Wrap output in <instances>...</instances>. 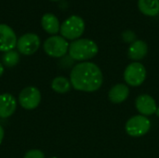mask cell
Instances as JSON below:
<instances>
[{
  "label": "cell",
  "instance_id": "1",
  "mask_svg": "<svg viewBox=\"0 0 159 158\" xmlns=\"http://www.w3.org/2000/svg\"><path fill=\"white\" fill-rule=\"evenodd\" d=\"M70 80L75 89L93 92L101 88L103 77L101 69L95 63L84 61L72 69Z\"/></svg>",
  "mask_w": 159,
  "mask_h": 158
},
{
  "label": "cell",
  "instance_id": "2",
  "mask_svg": "<svg viewBox=\"0 0 159 158\" xmlns=\"http://www.w3.org/2000/svg\"><path fill=\"white\" fill-rule=\"evenodd\" d=\"M69 55L75 61H87L95 57L99 51L97 44L87 38L74 40L69 45Z\"/></svg>",
  "mask_w": 159,
  "mask_h": 158
},
{
  "label": "cell",
  "instance_id": "3",
  "mask_svg": "<svg viewBox=\"0 0 159 158\" xmlns=\"http://www.w3.org/2000/svg\"><path fill=\"white\" fill-rule=\"evenodd\" d=\"M84 31L85 21L77 15H73L66 19L60 28L61 36L69 40H76L83 34Z\"/></svg>",
  "mask_w": 159,
  "mask_h": 158
},
{
  "label": "cell",
  "instance_id": "4",
  "mask_svg": "<svg viewBox=\"0 0 159 158\" xmlns=\"http://www.w3.org/2000/svg\"><path fill=\"white\" fill-rule=\"evenodd\" d=\"M43 47L48 56L53 58H61L67 53L69 49V44L62 36L53 35L48 37L44 42Z\"/></svg>",
  "mask_w": 159,
  "mask_h": 158
},
{
  "label": "cell",
  "instance_id": "5",
  "mask_svg": "<svg viewBox=\"0 0 159 158\" xmlns=\"http://www.w3.org/2000/svg\"><path fill=\"white\" fill-rule=\"evenodd\" d=\"M146 78V70L144 66L138 62H132L129 64L124 72L125 81L132 87H138L142 85Z\"/></svg>",
  "mask_w": 159,
  "mask_h": 158
},
{
  "label": "cell",
  "instance_id": "6",
  "mask_svg": "<svg viewBox=\"0 0 159 158\" xmlns=\"http://www.w3.org/2000/svg\"><path fill=\"white\" fill-rule=\"evenodd\" d=\"M151 128L150 120L144 115H135L128 120L126 124V131L129 136L141 137L146 134Z\"/></svg>",
  "mask_w": 159,
  "mask_h": 158
},
{
  "label": "cell",
  "instance_id": "7",
  "mask_svg": "<svg viewBox=\"0 0 159 158\" xmlns=\"http://www.w3.org/2000/svg\"><path fill=\"white\" fill-rule=\"evenodd\" d=\"M41 102V93L34 87H27L23 88L19 95V102L22 108L26 110L35 109Z\"/></svg>",
  "mask_w": 159,
  "mask_h": 158
},
{
  "label": "cell",
  "instance_id": "8",
  "mask_svg": "<svg viewBox=\"0 0 159 158\" xmlns=\"http://www.w3.org/2000/svg\"><path fill=\"white\" fill-rule=\"evenodd\" d=\"M40 46V38L34 33H28L21 35L17 41V48L23 55L34 54Z\"/></svg>",
  "mask_w": 159,
  "mask_h": 158
},
{
  "label": "cell",
  "instance_id": "9",
  "mask_svg": "<svg viewBox=\"0 0 159 158\" xmlns=\"http://www.w3.org/2000/svg\"><path fill=\"white\" fill-rule=\"evenodd\" d=\"M17 41L13 29L7 24H0V51L13 50L17 46Z\"/></svg>",
  "mask_w": 159,
  "mask_h": 158
},
{
  "label": "cell",
  "instance_id": "10",
  "mask_svg": "<svg viewBox=\"0 0 159 158\" xmlns=\"http://www.w3.org/2000/svg\"><path fill=\"white\" fill-rule=\"evenodd\" d=\"M136 108L142 115H152L157 112V103L154 98L147 94H143L136 100Z\"/></svg>",
  "mask_w": 159,
  "mask_h": 158
},
{
  "label": "cell",
  "instance_id": "11",
  "mask_svg": "<svg viewBox=\"0 0 159 158\" xmlns=\"http://www.w3.org/2000/svg\"><path fill=\"white\" fill-rule=\"evenodd\" d=\"M17 108L15 98L9 93L0 95V118H7L11 116Z\"/></svg>",
  "mask_w": 159,
  "mask_h": 158
},
{
  "label": "cell",
  "instance_id": "12",
  "mask_svg": "<svg viewBox=\"0 0 159 158\" xmlns=\"http://www.w3.org/2000/svg\"><path fill=\"white\" fill-rule=\"evenodd\" d=\"M148 52L147 44L143 40H136L134 41L129 47V57L131 60L139 61L143 59Z\"/></svg>",
  "mask_w": 159,
  "mask_h": 158
},
{
  "label": "cell",
  "instance_id": "13",
  "mask_svg": "<svg viewBox=\"0 0 159 158\" xmlns=\"http://www.w3.org/2000/svg\"><path fill=\"white\" fill-rule=\"evenodd\" d=\"M129 95V89L128 86L124 84H117L110 89L108 97L113 103H121L127 100Z\"/></svg>",
  "mask_w": 159,
  "mask_h": 158
},
{
  "label": "cell",
  "instance_id": "14",
  "mask_svg": "<svg viewBox=\"0 0 159 158\" xmlns=\"http://www.w3.org/2000/svg\"><path fill=\"white\" fill-rule=\"evenodd\" d=\"M42 27L46 32L51 34H55L60 31L61 25L58 18L52 13H46L43 15L41 20Z\"/></svg>",
  "mask_w": 159,
  "mask_h": 158
},
{
  "label": "cell",
  "instance_id": "15",
  "mask_svg": "<svg viewBox=\"0 0 159 158\" xmlns=\"http://www.w3.org/2000/svg\"><path fill=\"white\" fill-rule=\"evenodd\" d=\"M138 7L140 11L149 17L159 14V0H139Z\"/></svg>",
  "mask_w": 159,
  "mask_h": 158
},
{
  "label": "cell",
  "instance_id": "16",
  "mask_svg": "<svg viewBox=\"0 0 159 158\" xmlns=\"http://www.w3.org/2000/svg\"><path fill=\"white\" fill-rule=\"evenodd\" d=\"M71 85H72L71 82L67 78L62 76H58L53 79L51 83V88L57 93H66L70 90Z\"/></svg>",
  "mask_w": 159,
  "mask_h": 158
},
{
  "label": "cell",
  "instance_id": "17",
  "mask_svg": "<svg viewBox=\"0 0 159 158\" xmlns=\"http://www.w3.org/2000/svg\"><path fill=\"white\" fill-rule=\"evenodd\" d=\"M19 61H20V55L14 49L7 51L2 55V62L7 67L15 66L19 62Z\"/></svg>",
  "mask_w": 159,
  "mask_h": 158
},
{
  "label": "cell",
  "instance_id": "18",
  "mask_svg": "<svg viewBox=\"0 0 159 158\" xmlns=\"http://www.w3.org/2000/svg\"><path fill=\"white\" fill-rule=\"evenodd\" d=\"M23 158H45V155L42 151L40 150H36V149H33L28 151Z\"/></svg>",
  "mask_w": 159,
  "mask_h": 158
},
{
  "label": "cell",
  "instance_id": "19",
  "mask_svg": "<svg viewBox=\"0 0 159 158\" xmlns=\"http://www.w3.org/2000/svg\"><path fill=\"white\" fill-rule=\"evenodd\" d=\"M122 37H123V39L126 41V42H128V43H129V42H134V41H136L135 40V38H136V35H135V34L132 32V31H129V30H127V31H125L123 34H122Z\"/></svg>",
  "mask_w": 159,
  "mask_h": 158
},
{
  "label": "cell",
  "instance_id": "20",
  "mask_svg": "<svg viewBox=\"0 0 159 158\" xmlns=\"http://www.w3.org/2000/svg\"><path fill=\"white\" fill-rule=\"evenodd\" d=\"M4 134H5V131H4V129L0 126V144L4 139Z\"/></svg>",
  "mask_w": 159,
  "mask_h": 158
},
{
  "label": "cell",
  "instance_id": "21",
  "mask_svg": "<svg viewBox=\"0 0 159 158\" xmlns=\"http://www.w3.org/2000/svg\"><path fill=\"white\" fill-rule=\"evenodd\" d=\"M3 74H4V66H3V64L0 62V76H2Z\"/></svg>",
  "mask_w": 159,
  "mask_h": 158
},
{
  "label": "cell",
  "instance_id": "22",
  "mask_svg": "<svg viewBox=\"0 0 159 158\" xmlns=\"http://www.w3.org/2000/svg\"><path fill=\"white\" fill-rule=\"evenodd\" d=\"M53 1H58V0H53Z\"/></svg>",
  "mask_w": 159,
  "mask_h": 158
},
{
  "label": "cell",
  "instance_id": "23",
  "mask_svg": "<svg viewBox=\"0 0 159 158\" xmlns=\"http://www.w3.org/2000/svg\"><path fill=\"white\" fill-rule=\"evenodd\" d=\"M50 158H57V157H50Z\"/></svg>",
  "mask_w": 159,
  "mask_h": 158
}]
</instances>
